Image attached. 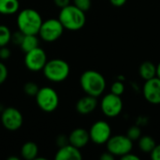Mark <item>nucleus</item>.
Listing matches in <instances>:
<instances>
[{
	"instance_id": "f257e3e1",
	"label": "nucleus",
	"mask_w": 160,
	"mask_h": 160,
	"mask_svg": "<svg viewBox=\"0 0 160 160\" xmlns=\"http://www.w3.org/2000/svg\"><path fill=\"white\" fill-rule=\"evenodd\" d=\"M58 20L65 29L70 31H78L82 29L86 22L85 12L75 7L74 5H68L61 8Z\"/></svg>"
},
{
	"instance_id": "f03ea898",
	"label": "nucleus",
	"mask_w": 160,
	"mask_h": 160,
	"mask_svg": "<svg viewBox=\"0 0 160 160\" xmlns=\"http://www.w3.org/2000/svg\"><path fill=\"white\" fill-rule=\"evenodd\" d=\"M80 84L86 95L99 97L106 89V80L104 76L97 70H86L80 78Z\"/></svg>"
},
{
	"instance_id": "7ed1b4c3",
	"label": "nucleus",
	"mask_w": 160,
	"mask_h": 160,
	"mask_svg": "<svg viewBox=\"0 0 160 160\" xmlns=\"http://www.w3.org/2000/svg\"><path fill=\"white\" fill-rule=\"evenodd\" d=\"M42 22L40 14L34 8H24L17 16L18 30L24 35H38Z\"/></svg>"
},
{
	"instance_id": "20e7f679",
	"label": "nucleus",
	"mask_w": 160,
	"mask_h": 160,
	"mask_svg": "<svg viewBox=\"0 0 160 160\" xmlns=\"http://www.w3.org/2000/svg\"><path fill=\"white\" fill-rule=\"evenodd\" d=\"M44 76L52 82H61L68 79L70 73L68 63L63 59H52L47 61L42 69Z\"/></svg>"
},
{
	"instance_id": "39448f33",
	"label": "nucleus",
	"mask_w": 160,
	"mask_h": 160,
	"mask_svg": "<svg viewBox=\"0 0 160 160\" xmlns=\"http://www.w3.org/2000/svg\"><path fill=\"white\" fill-rule=\"evenodd\" d=\"M35 98L39 109L45 112H54L59 105L58 94L52 87L39 88Z\"/></svg>"
},
{
	"instance_id": "423d86ee",
	"label": "nucleus",
	"mask_w": 160,
	"mask_h": 160,
	"mask_svg": "<svg viewBox=\"0 0 160 160\" xmlns=\"http://www.w3.org/2000/svg\"><path fill=\"white\" fill-rule=\"evenodd\" d=\"M64 29V26L58 19H48L42 22L38 35L45 42H54L61 38Z\"/></svg>"
},
{
	"instance_id": "0eeeda50",
	"label": "nucleus",
	"mask_w": 160,
	"mask_h": 160,
	"mask_svg": "<svg viewBox=\"0 0 160 160\" xmlns=\"http://www.w3.org/2000/svg\"><path fill=\"white\" fill-rule=\"evenodd\" d=\"M107 150L115 158L122 157L132 151L133 142L127 135H114L111 136L106 142Z\"/></svg>"
},
{
	"instance_id": "6e6552de",
	"label": "nucleus",
	"mask_w": 160,
	"mask_h": 160,
	"mask_svg": "<svg viewBox=\"0 0 160 160\" xmlns=\"http://www.w3.org/2000/svg\"><path fill=\"white\" fill-rule=\"evenodd\" d=\"M100 108L105 116L114 118L118 116L123 110V100L120 96L110 93L103 97Z\"/></svg>"
},
{
	"instance_id": "1a4fd4ad",
	"label": "nucleus",
	"mask_w": 160,
	"mask_h": 160,
	"mask_svg": "<svg viewBox=\"0 0 160 160\" xmlns=\"http://www.w3.org/2000/svg\"><path fill=\"white\" fill-rule=\"evenodd\" d=\"M1 122L3 127L7 130L16 131L22 126L23 117L22 112L18 109L14 107H8L2 111Z\"/></svg>"
},
{
	"instance_id": "9d476101",
	"label": "nucleus",
	"mask_w": 160,
	"mask_h": 160,
	"mask_svg": "<svg viewBox=\"0 0 160 160\" xmlns=\"http://www.w3.org/2000/svg\"><path fill=\"white\" fill-rule=\"evenodd\" d=\"M47 61V54L45 51L39 47L25 52L24 64L30 71L38 72L42 70Z\"/></svg>"
},
{
	"instance_id": "9b49d317",
	"label": "nucleus",
	"mask_w": 160,
	"mask_h": 160,
	"mask_svg": "<svg viewBox=\"0 0 160 160\" xmlns=\"http://www.w3.org/2000/svg\"><path fill=\"white\" fill-rule=\"evenodd\" d=\"M90 141L96 144L106 143L112 136L111 126L103 120L95 122L89 130Z\"/></svg>"
},
{
	"instance_id": "f8f14e48",
	"label": "nucleus",
	"mask_w": 160,
	"mask_h": 160,
	"mask_svg": "<svg viewBox=\"0 0 160 160\" xmlns=\"http://www.w3.org/2000/svg\"><path fill=\"white\" fill-rule=\"evenodd\" d=\"M142 94L147 102L158 105L160 104V79L154 77L145 81L142 87Z\"/></svg>"
},
{
	"instance_id": "ddd939ff",
	"label": "nucleus",
	"mask_w": 160,
	"mask_h": 160,
	"mask_svg": "<svg viewBox=\"0 0 160 160\" xmlns=\"http://www.w3.org/2000/svg\"><path fill=\"white\" fill-rule=\"evenodd\" d=\"M90 141L89 131L84 128H79L71 131L68 136V143L81 149L85 147Z\"/></svg>"
},
{
	"instance_id": "4468645a",
	"label": "nucleus",
	"mask_w": 160,
	"mask_h": 160,
	"mask_svg": "<svg viewBox=\"0 0 160 160\" xmlns=\"http://www.w3.org/2000/svg\"><path fill=\"white\" fill-rule=\"evenodd\" d=\"M82 158V156L80 149L70 143L59 147L55 155L56 160H81Z\"/></svg>"
},
{
	"instance_id": "2eb2a0df",
	"label": "nucleus",
	"mask_w": 160,
	"mask_h": 160,
	"mask_svg": "<svg viewBox=\"0 0 160 160\" xmlns=\"http://www.w3.org/2000/svg\"><path fill=\"white\" fill-rule=\"evenodd\" d=\"M98 107V99L96 97L86 95L81 98L76 104V110L80 114L86 115L93 112Z\"/></svg>"
},
{
	"instance_id": "dca6fc26",
	"label": "nucleus",
	"mask_w": 160,
	"mask_h": 160,
	"mask_svg": "<svg viewBox=\"0 0 160 160\" xmlns=\"http://www.w3.org/2000/svg\"><path fill=\"white\" fill-rule=\"evenodd\" d=\"M38 147L34 142H26L21 148V156L25 160H34L38 158Z\"/></svg>"
},
{
	"instance_id": "f3484780",
	"label": "nucleus",
	"mask_w": 160,
	"mask_h": 160,
	"mask_svg": "<svg viewBox=\"0 0 160 160\" xmlns=\"http://www.w3.org/2000/svg\"><path fill=\"white\" fill-rule=\"evenodd\" d=\"M139 73L144 81L150 80L157 77V66L151 61H144L139 68Z\"/></svg>"
},
{
	"instance_id": "a211bd4d",
	"label": "nucleus",
	"mask_w": 160,
	"mask_h": 160,
	"mask_svg": "<svg viewBox=\"0 0 160 160\" xmlns=\"http://www.w3.org/2000/svg\"><path fill=\"white\" fill-rule=\"evenodd\" d=\"M20 3L18 0H0V14L12 15L18 12Z\"/></svg>"
},
{
	"instance_id": "6ab92c4d",
	"label": "nucleus",
	"mask_w": 160,
	"mask_h": 160,
	"mask_svg": "<svg viewBox=\"0 0 160 160\" xmlns=\"http://www.w3.org/2000/svg\"><path fill=\"white\" fill-rule=\"evenodd\" d=\"M38 35H24L22 41L20 45V48L24 52H27L29 51H32L38 47L39 45V39L37 37Z\"/></svg>"
},
{
	"instance_id": "aec40b11",
	"label": "nucleus",
	"mask_w": 160,
	"mask_h": 160,
	"mask_svg": "<svg viewBox=\"0 0 160 160\" xmlns=\"http://www.w3.org/2000/svg\"><path fill=\"white\" fill-rule=\"evenodd\" d=\"M156 145H157V143H156L154 138L149 135L141 136V138L139 139V148L143 153L150 154Z\"/></svg>"
},
{
	"instance_id": "412c9836",
	"label": "nucleus",
	"mask_w": 160,
	"mask_h": 160,
	"mask_svg": "<svg viewBox=\"0 0 160 160\" xmlns=\"http://www.w3.org/2000/svg\"><path fill=\"white\" fill-rule=\"evenodd\" d=\"M11 32L9 28L4 24L0 25V47L7 46L10 42Z\"/></svg>"
},
{
	"instance_id": "4be33fe9",
	"label": "nucleus",
	"mask_w": 160,
	"mask_h": 160,
	"mask_svg": "<svg viewBox=\"0 0 160 160\" xmlns=\"http://www.w3.org/2000/svg\"><path fill=\"white\" fill-rule=\"evenodd\" d=\"M38 90H39L38 85L36 82H28L23 86L24 93L27 96H29V97H36V95L38 92Z\"/></svg>"
},
{
	"instance_id": "5701e85b",
	"label": "nucleus",
	"mask_w": 160,
	"mask_h": 160,
	"mask_svg": "<svg viewBox=\"0 0 160 160\" xmlns=\"http://www.w3.org/2000/svg\"><path fill=\"white\" fill-rule=\"evenodd\" d=\"M127 136L132 141H138L141 136H142V130L141 128L138 127V126H132L128 128V133H127Z\"/></svg>"
},
{
	"instance_id": "b1692460",
	"label": "nucleus",
	"mask_w": 160,
	"mask_h": 160,
	"mask_svg": "<svg viewBox=\"0 0 160 160\" xmlns=\"http://www.w3.org/2000/svg\"><path fill=\"white\" fill-rule=\"evenodd\" d=\"M124 92H125V85L121 81H116L112 84L111 93L121 97L124 94Z\"/></svg>"
},
{
	"instance_id": "393cba45",
	"label": "nucleus",
	"mask_w": 160,
	"mask_h": 160,
	"mask_svg": "<svg viewBox=\"0 0 160 160\" xmlns=\"http://www.w3.org/2000/svg\"><path fill=\"white\" fill-rule=\"evenodd\" d=\"M73 5L80 8L81 10L86 12L90 9L92 6V1L91 0H73Z\"/></svg>"
},
{
	"instance_id": "a878e982",
	"label": "nucleus",
	"mask_w": 160,
	"mask_h": 160,
	"mask_svg": "<svg viewBox=\"0 0 160 160\" xmlns=\"http://www.w3.org/2000/svg\"><path fill=\"white\" fill-rule=\"evenodd\" d=\"M23 36L24 34H22L20 30L14 32V33H11V38H10V42L16 44V45H21L22 41V38H23Z\"/></svg>"
},
{
	"instance_id": "bb28decb",
	"label": "nucleus",
	"mask_w": 160,
	"mask_h": 160,
	"mask_svg": "<svg viewBox=\"0 0 160 160\" xmlns=\"http://www.w3.org/2000/svg\"><path fill=\"white\" fill-rule=\"evenodd\" d=\"M8 75V68L6 67V65L2 62H0V85L3 84Z\"/></svg>"
},
{
	"instance_id": "cd10ccee",
	"label": "nucleus",
	"mask_w": 160,
	"mask_h": 160,
	"mask_svg": "<svg viewBox=\"0 0 160 160\" xmlns=\"http://www.w3.org/2000/svg\"><path fill=\"white\" fill-rule=\"evenodd\" d=\"M10 54H11L10 50H9L7 46L0 47V59L6 60V59L9 58Z\"/></svg>"
},
{
	"instance_id": "c85d7f7f",
	"label": "nucleus",
	"mask_w": 160,
	"mask_h": 160,
	"mask_svg": "<svg viewBox=\"0 0 160 160\" xmlns=\"http://www.w3.org/2000/svg\"><path fill=\"white\" fill-rule=\"evenodd\" d=\"M151 158L153 160H160V144H157L150 153Z\"/></svg>"
},
{
	"instance_id": "c756f323",
	"label": "nucleus",
	"mask_w": 160,
	"mask_h": 160,
	"mask_svg": "<svg viewBox=\"0 0 160 160\" xmlns=\"http://www.w3.org/2000/svg\"><path fill=\"white\" fill-rule=\"evenodd\" d=\"M56 143L58 145V147H61V146H64L66 144L68 143V137L65 136V135H60L57 137L56 139Z\"/></svg>"
},
{
	"instance_id": "7c9ffc66",
	"label": "nucleus",
	"mask_w": 160,
	"mask_h": 160,
	"mask_svg": "<svg viewBox=\"0 0 160 160\" xmlns=\"http://www.w3.org/2000/svg\"><path fill=\"white\" fill-rule=\"evenodd\" d=\"M53 2L55 6H57L60 8H63L70 4V0H53Z\"/></svg>"
},
{
	"instance_id": "2f4dec72",
	"label": "nucleus",
	"mask_w": 160,
	"mask_h": 160,
	"mask_svg": "<svg viewBox=\"0 0 160 160\" xmlns=\"http://www.w3.org/2000/svg\"><path fill=\"white\" fill-rule=\"evenodd\" d=\"M121 159L122 160H140V158H139L138 156H136V155L131 154V152H129V153H128V154H126V155L122 156V157H121Z\"/></svg>"
},
{
	"instance_id": "473e14b6",
	"label": "nucleus",
	"mask_w": 160,
	"mask_h": 160,
	"mask_svg": "<svg viewBox=\"0 0 160 160\" xmlns=\"http://www.w3.org/2000/svg\"><path fill=\"white\" fill-rule=\"evenodd\" d=\"M114 158H115V157H114L112 154H111L109 151L103 153V154L100 156V159L101 160H113Z\"/></svg>"
},
{
	"instance_id": "72a5a7b5",
	"label": "nucleus",
	"mask_w": 160,
	"mask_h": 160,
	"mask_svg": "<svg viewBox=\"0 0 160 160\" xmlns=\"http://www.w3.org/2000/svg\"><path fill=\"white\" fill-rule=\"evenodd\" d=\"M111 4L114 7L120 8L122 6H124L127 3V0H110Z\"/></svg>"
},
{
	"instance_id": "f704fd0d",
	"label": "nucleus",
	"mask_w": 160,
	"mask_h": 160,
	"mask_svg": "<svg viewBox=\"0 0 160 160\" xmlns=\"http://www.w3.org/2000/svg\"><path fill=\"white\" fill-rule=\"evenodd\" d=\"M157 77H158L160 79V62L157 66Z\"/></svg>"
}]
</instances>
